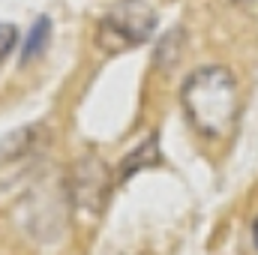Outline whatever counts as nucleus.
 I'll list each match as a JSON object with an SVG mask.
<instances>
[{
    "mask_svg": "<svg viewBox=\"0 0 258 255\" xmlns=\"http://www.w3.org/2000/svg\"><path fill=\"white\" fill-rule=\"evenodd\" d=\"M180 108L189 126L207 141H225L240 123V87L231 69L201 66L180 87Z\"/></svg>",
    "mask_w": 258,
    "mask_h": 255,
    "instance_id": "f257e3e1",
    "label": "nucleus"
},
{
    "mask_svg": "<svg viewBox=\"0 0 258 255\" xmlns=\"http://www.w3.org/2000/svg\"><path fill=\"white\" fill-rule=\"evenodd\" d=\"M156 9L147 0H117L96 21V48L105 54H120L150 42L156 30Z\"/></svg>",
    "mask_w": 258,
    "mask_h": 255,
    "instance_id": "f03ea898",
    "label": "nucleus"
},
{
    "mask_svg": "<svg viewBox=\"0 0 258 255\" xmlns=\"http://www.w3.org/2000/svg\"><path fill=\"white\" fill-rule=\"evenodd\" d=\"M48 144V129L42 123L21 126L0 138V189H9L12 183L24 180L33 165L42 159V150Z\"/></svg>",
    "mask_w": 258,
    "mask_h": 255,
    "instance_id": "7ed1b4c3",
    "label": "nucleus"
},
{
    "mask_svg": "<svg viewBox=\"0 0 258 255\" xmlns=\"http://www.w3.org/2000/svg\"><path fill=\"white\" fill-rule=\"evenodd\" d=\"M114 177L108 171V165L96 156H84L75 162L72 180H69V198L75 207L87 210V213H99L108 204V195L114 189Z\"/></svg>",
    "mask_w": 258,
    "mask_h": 255,
    "instance_id": "20e7f679",
    "label": "nucleus"
},
{
    "mask_svg": "<svg viewBox=\"0 0 258 255\" xmlns=\"http://www.w3.org/2000/svg\"><path fill=\"white\" fill-rule=\"evenodd\" d=\"M156 165H162V150H159V138L150 135V138H144L132 153H126V156L120 159V168H117L114 180H117V183H126L129 177H135L138 171L156 168Z\"/></svg>",
    "mask_w": 258,
    "mask_h": 255,
    "instance_id": "39448f33",
    "label": "nucleus"
},
{
    "mask_svg": "<svg viewBox=\"0 0 258 255\" xmlns=\"http://www.w3.org/2000/svg\"><path fill=\"white\" fill-rule=\"evenodd\" d=\"M51 33H54L51 18H48V15H39V18L30 24L27 39H24V45H21V66L33 63L36 57H42V54L48 51V45H51Z\"/></svg>",
    "mask_w": 258,
    "mask_h": 255,
    "instance_id": "423d86ee",
    "label": "nucleus"
},
{
    "mask_svg": "<svg viewBox=\"0 0 258 255\" xmlns=\"http://www.w3.org/2000/svg\"><path fill=\"white\" fill-rule=\"evenodd\" d=\"M183 45H186V33H183V27H174V30H168V33L159 39V45H156V54H153V63H156V69H171V66L180 60V54H183Z\"/></svg>",
    "mask_w": 258,
    "mask_h": 255,
    "instance_id": "0eeeda50",
    "label": "nucleus"
},
{
    "mask_svg": "<svg viewBox=\"0 0 258 255\" xmlns=\"http://www.w3.org/2000/svg\"><path fill=\"white\" fill-rule=\"evenodd\" d=\"M15 45H18V27L9 21H0V63L15 51Z\"/></svg>",
    "mask_w": 258,
    "mask_h": 255,
    "instance_id": "6e6552de",
    "label": "nucleus"
},
{
    "mask_svg": "<svg viewBox=\"0 0 258 255\" xmlns=\"http://www.w3.org/2000/svg\"><path fill=\"white\" fill-rule=\"evenodd\" d=\"M252 240H255V246H258V219H255V225H252Z\"/></svg>",
    "mask_w": 258,
    "mask_h": 255,
    "instance_id": "1a4fd4ad",
    "label": "nucleus"
},
{
    "mask_svg": "<svg viewBox=\"0 0 258 255\" xmlns=\"http://www.w3.org/2000/svg\"><path fill=\"white\" fill-rule=\"evenodd\" d=\"M234 3H246V0H234Z\"/></svg>",
    "mask_w": 258,
    "mask_h": 255,
    "instance_id": "9d476101",
    "label": "nucleus"
}]
</instances>
